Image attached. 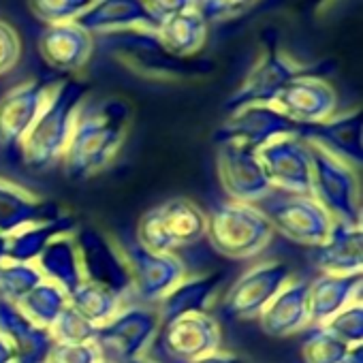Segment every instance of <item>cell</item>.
Instances as JSON below:
<instances>
[{"mask_svg": "<svg viewBox=\"0 0 363 363\" xmlns=\"http://www.w3.org/2000/svg\"><path fill=\"white\" fill-rule=\"evenodd\" d=\"M331 335H335L340 342L352 346V344H363V306L361 301H354L340 310L335 316H331L325 325Z\"/></svg>", "mask_w": 363, "mask_h": 363, "instance_id": "37", "label": "cell"}, {"mask_svg": "<svg viewBox=\"0 0 363 363\" xmlns=\"http://www.w3.org/2000/svg\"><path fill=\"white\" fill-rule=\"evenodd\" d=\"M103 359V350L90 344H54L45 363H99Z\"/></svg>", "mask_w": 363, "mask_h": 363, "instance_id": "39", "label": "cell"}, {"mask_svg": "<svg viewBox=\"0 0 363 363\" xmlns=\"http://www.w3.org/2000/svg\"><path fill=\"white\" fill-rule=\"evenodd\" d=\"M0 335L13 346L18 363H45L56 344L50 329L37 325L7 299H0Z\"/></svg>", "mask_w": 363, "mask_h": 363, "instance_id": "23", "label": "cell"}, {"mask_svg": "<svg viewBox=\"0 0 363 363\" xmlns=\"http://www.w3.org/2000/svg\"><path fill=\"white\" fill-rule=\"evenodd\" d=\"M272 105L297 126H306L331 118L337 107V94L323 77L306 73L291 79Z\"/></svg>", "mask_w": 363, "mask_h": 363, "instance_id": "18", "label": "cell"}, {"mask_svg": "<svg viewBox=\"0 0 363 363\" xmlns=\"http://www.w3.org/2000/svg\"><path fill=\"white\" fill-rule=\"evenodd\" d=\"M122 299L116 297L111 291L92 284L88 280H84L73 295H69V306L79 312L84 318H88L92 325H103L105 320H109L122 306Z\"/></svg>", "mask_w": 363, "mask_h": 363, "instance_id": "31", "label": "cell"}, {"mask_svg": "<svg viewBox=\"0 0 363 363\" xmlns=\"http://www.w3.org/2000/svg\"><path fill=\"white\" fill-rule=\"evenodd\" d=\"M111 54L124 67L152 79H195L214 71L210 60L177 58L167 52L154 30L113 33Z\"/></svg>", "mask_w": 363, "mask_h": 363, "instance_id": "4", "label": "cell"}, {"mask_svg": "<svg viewBox=\"0 0 363 363\" xmlns=\"http://www.w3.org/2000/svg\"><path fill=\"white\" fill-rule=\"evenodd\" d=\"M208 238V216L186 197L150 208L137 225V244L152 252H175Z\"/></svg>", "mask_w": 363, "mask_h": 363, "instance_id": "3", "label": "cell"}, {"mask_svg": "<svg viewBox=\"0 0 363 363\" xmlns=\"http://www.w3.org/2000/svg\"><path fill=\"white\" fill-rule=\"evenodd\" d=\"M0 363H18V354L13 346L3 335H0Z\"/></svg>", "mask_w": 363, "mask_h": 363, "instance_id": "43", "label": "cell"}, {"mask_svg": "<svg viewBox=\"0 0 363 363\" xmlns=\"http://www.w3.org/2000/svg\"><path fill=\"white\" fill-rule=\"evenodd\" d=\"M37 48L41 58L52 69L62 73H77L88 65L94 52V41L92 35H88L75 22H65L45 26Z\"/></svg>", "mask_w": 363, "mask_h": 363, "instance_id": "21", "label": "cell"}, {"mask_svg": "<svg viewBox=\"0 0 363 363\" xmlns=\"http://www.w3.org/2000/svg\"><path fill=\"white\" fill-rule=\"evenodd\" d=\"M255 208L267 218L274 233L308 248L320 246L333 227V218L312 195H295L272 189L261 201L255 203Z\"/></svg>", "mask_w": 363, "mask_h": 363, "instance_id": "6", "label": "cell"}, {"mask_svg": "<svg viewBox=\"0 0 363 363\" xmlns=\"http://www.w3.org/2000/svg\"><path fill=\"white\" fill-rule=\"evenodd\" d=\"M28 3L33 13L41 22L52 26V24L75 22L94 0H28Z\"/></svg>", "mask_w": 363, "mask_h": 363, "instance_id": "36", "label": "cell"}, {"mask_svg": "<svg viewBox=\"0 0 363 363\" xmlns=\"http://www.w3.org/2000/svg\"><path fill=\"white\" fill-rule=\"evenodd\" d=\"M122 363H154V361H150V359H145V357H135V359H126V361H122Z\"/></svg>", "mask_w": 363, "mask_h": 363, "instance_id": "46", "label": "cell"}, {"mask_svg": "<svg viewBox=\"0 0 363 363\" xmlns=\"http://www.w3.org/2000/svg\"><path fill=\"white\" fill-rule=\"evenodd\" d=\"M361 274H323L308 282V320L310 325H325L346 306L361 301Z\"/></svg>", "mask_w": 363, "mask_h": 363, "instance_id": "24", "label": "cell"}, {"mask_svg": "<svg viewBox=\"0 0 363 363\" xmlns=\"http://www.w3.org/2000/svg\"><path fill=\"white\" fill-rule=\"evenodd\" d=\"M73 233H65V235H58L56 240H52L45 246V250L39 255V259L35 261L41 276L48 282L62 289L67 295H73L75 289L84 282L79 250H77Z\"/></svg>", "mask_w": 363, "mask_h": 363, "instance_id": "28", "label": "cell"}, {"mask_svg": "<svg viewBox=\"0 0 363 363\" xmlns=\"http://www.w3.org/2000/svg\"><path fill=\"white\" fill-rule=\"evenodd\" d=\"M306 73H312V71L291 60L282 50L276 48V43H267L265 54L250 69V73L240 84V88L227 99L225 107L231 113L246 105H272L276 94L291 79L306 75Z\"/></svg>", "mask_w": 363, "mask_h": 363, "instance_id": "10", "label": "cell"}, {"mask_svg": "<svg viewBox=\"0 0 363 363\" xmlns=\"http://www.w3.org/2000/svg\"><path fill=\"white\" fill-rule=\"evenodd\" d=\"M297 137L323 147L350 167H359L363 160V116L361 109H352L340 116H331L318 124L299 126Z\"/></svg>", "mask_w": 363, "mask_h": 363, "instance_id": "19", "label": "cell"}, {"mask_svg": "<svg viewBox=\"0 0 363 363\" xmlns=\"http://www.w3.org/2000/svg\"><path fill=\"white\" fill-rule=\"evenodd\" d=\"M135 282V295L143 306L158 303L175 284L186 278V267L173 252H152L133 242L128 248L122 246Z\"/></svg>", "mask_w": 363, "mask_h": 363, "instance_id": "17", "label": "cell"}, {"mask_svg": "<svg viewBox=\"0 0 363 363\" xmlns=\"http://www.w3.org/2000/svg\"><path fill=\"white\" fill-rule=\"evenodd\" d=\"M195 3H197V0H145L147 9L152 11V16L158 22H162L167 18H173L177 13L195 9Z\"/></svg>", "mask_w": 363, "mask_h": 363, "instance_id": "41", "label": "cell"}, {"mask_svg": "<svg viewBox=\"0 0 363 363\" xmlns=\"http://www.w3.org/2000/svg\"><path fill=\"white\" fill-rule=\"evenodd\" d=\"M73 238L79 250L84 280L111 291L120 299L135 295L130 263L120 244L88 225H79Z\"/></svg>", "mask_w": 363, "mask_h": 363, "instance_id": "8", "label": "cell"}, {"mask_svg": "<svg viewBox=\"0 0 363 363\" xmlns=\"http://www.w3.org/2000/svg\"><path fill=\"white\" fill-rule=\"evenodd\" d=\"M77 218L71 214H62L54 220L24 227L11 235H7V261L16 263H35L45 246L58 235L73 233L77 229Z\"/></svg>", "mask_w": 363, "mask_h": 363, "instance_id": "29", "label": "cell"}, {"mask_svg": "<svg viewBox=\"0 0 363 363\" xmlns=\"http://www.w3.org/2000/svg\"><path fill=\"white\" fill-rule=\"evenodd\" d=\"M348 344L340 342L325 327L312 325L301 342V354L306 363H342Z\"/></svg>", "mask_w": 363, "mask_h": 363, "instance_id": "34", "label": "cell"}, {"mask_svg": "<svg viewBox=\"0 0 363 363\" xmlns=\"http://www.w3.org/2000/svg\"><path fill=\"white\" fill-rule=\"evenodd\" d=\"M52 84L43 79H28L13 86L0 99V147L5 152L20 154V143L39 118Z\"/></svg>", "mask_w": 363, "mask_h": 363, "instance_id": "16", "label": "cell"}, {"mask_svg": "<svg viewBox=\"0 0 363 363\" xmlns=\"http://www.w3.org/2000/svg\"><path fill=\"white\" fill-rule=\"evenodd\" d=\"M130 120L133 107L122 99L84 103L60 160L67 177L82 182L103 171L124 145Z\"/></svg>", "mask_w": 363, "mask_h": 363, "instance_id": "1", "label": "cell"}, {"mask_svg": "<svg viewBox=\"0 0 363 363\" xmlns=\"http://www.w3.org/2000/svg\"><path fill=\"white\" fill-rule=\"evenodd\" d=\"M255 0H197L195 9L206 20V24H218L225 20H231L235 16H242L252 7Z\"/></svg>", "mask_w": 363, "mask_h": 363, "instance_id": "38", "label": "cell"}, {"mask_svg": "<svg viewBox=\"0 0 363 363\" xmlns=\"http://www.w3.org/2000/svg\"><path fill=\"white\" fill-rule=\"evenodd\" d=\"M261 167L269 179L272 189L310 195L312 191V158L308 143L297 135H284L257 152Z\"/></svg>", "mask_w": 363, "mask_h": 363, "instance_id": "13", "label": "cell"}, {"mask_svg": "<svg viewBox=\"0 0 363 363\" xmlns=\"http://www.w3.org/2000/svg\"><path fill=\"white\" fill-rule=\"evenodd\" d=\"M22 56V41L20 35L11 24L0 20V77L16 69Z\"/></svg>", "mask_w": 363, "mask_h": 363, "instance_id": "40", "label": "cell"}, {"mask_svg": "<svg viewBox=\"0 0 363 363\" xmlns=\"http://www.w3.org/2000/svg\"><path fill=\"white\" fill-rule=\"evenodd\" d=\"M50 333L58 344H90L96 337V325L67 306L50 327Z\"/></svg>", "mask_w": 363, "mask_h": 363, "instance_id": "35", "label": "cell"}, {"mask_svg": "<svg viewBox=\"0 0 363 363\" xmlns=\"http://www.w3.org/2000/svg\"><path fill=\"white\" fill-rule=\"evenodd\" d=\"M299 126L282 116L274 105H246L229 113V118L214 130V143H240L259 152L269 141L297 135Z\"/></svg>", "mask_w": 363, "mask_h": 363, "instance_id": "12", "label": "cell"}, {"mask_svg": "<svg viewBox=\"0 0 363 363\" xmlns=\"http://www.w3.org/2000/svg\"><path fill=\"white\" fill-rule=\"evenodd\" d=\"M223 280H225V274H220V272L186 276L158 301L156 310L160 316V325L167 320H173L177 316H184V314L208 312Z\"/></svg>", "mask_w": 363, "mask_h": 363, "instance_id": "27", "label": "cell"}, {"mask_svg": "<svg viewBox=\"0 0 363 363\" xmlns=\"http://www.w3.org/2000/svg\"><path fill=\"white\" fill-rule=\"evenodd\" d=\"M208 238L223 257L242 261L259 255L272 242L274 229L252 203L225 201L208 216Z\"/></svg>", "mask_w": 363, "mask_h": 363, "instance_id": "5", "label": "cell"}, {"mask_svg": "<svg viewBox=\"0 0 363 363\" xmlns=\"http://www.w3.org/2000/svg\"><path fill=\"white\" fill-rule=\"evenodd\" d=\"M193 363H244V361H242L240 357H235V354L216 350V352L206 354V357H201V359H197V361H193Z\"/></svg>", "mask_w": 363, "mask_h": 363, "instance_id": "42", "label": "cell"}, {"mask_svg": "<svg viewBox=\"0 0 363 363\" xmlns=\"http://www.w3.org/2000/svg\"><path fill=\"white\" fill-rule=\"evenodd\" d=\"M156 37L164 45V50L171 52L173 56L193 58L206 43L208 24L197 9H191L162 20L156 30Z\"/></svg>", "mask_w": 363, "mask_h": 363, "instance_id": "30", "label": "cell"}, {"mask_svg": "<svg viewBox=\"0 0 363 363\" xmlns=\"http://www.w3.org/2000/svg\"><path fill=\"white\" fill-rule=\"evenodd\" d=\"M218 179L231 201L240 203H257L269 191L272 184L261 167V160L255 150L244 147L240 143H223L218 145L216 156Z\"/></svg>", "mask_w": 363, "mask_h": 363, "instance_id": "15", "label": "cell"}, {"mask_svg": "<svg viewBox=\"0 0 363 363\" xmlns=\"http://www.w3.org/2000/svg\"><path fill=\"white\" fill-rule=\"evenodd\" d=\"M312 263L323 274H361L363 272V229L361 225L335 223L327 240L312 248Z\"/></svg>", "mask_w": 363, "mask_h": 363, "instance_id": "25", "label": "cell"}, {"mask_svg": "<svg viewBox=\"0 0 363 363\" xmlns=\"http://www.w3.org/2000/svg\"><path fill=\"white\" fill-rule=\"evenodd\" d=\"M86 96L88 84L82 79H65L52 88L39 118L20 143V156L26 167L45 171L62 160Z\"/></svg>", "mask_w": 363, "mask_h": 363, "instance_id": "2", "label": "cell"}, {"mask_svg": "<svg viewBox=\"0 0 363 363\" xmlns=\"http://www.w3.org/2000/svg\"><path fill=\"white\" fill-rule=\"evenodd\" d=\"M259 325L272 337H289L310 325L308 282L291 278L259 314Z\"/></svg>", "mask_w": 363, "mask_h": 363, "instance_id": "26", "label": "cell"}, {"mask_svg": "<svg viewBox=\"0 0 363 363\" xmlns=\"http://www.w3.org/2000/svg\"><path fill=\"white\" fill-rule=\"evenodd\" d=\"M88 35H113L124 30H158L160 22L152 16L145 0H94L75 20Z\"/></svg>", "mask_w": 363, "mask_h": 363, "instance_id": "20", "label": "cell"}, {"mask_svg": "<svg viewBox=\"0 0 363 363\" xmlns=\"http://www.w3.org/2000/svg\"><path fill=\"white\" fill-rule=\"evenodd\" d=\"M342 363H363V344H352L348 346Z\"/></svg>", "mask_w": 363, "mask_h": 363, "instance_id": "44", "label": "cell"}, {"mask_svg": "<svg viewBox=\"0 0 363 363\" xmlns=\"http://www.w3.org/2000/svg\"><path fill=\"white\" fill-rule=\"evenodd\" d=\"M69 306V295L58 289L56 284L43 280L39 286H35L20 303L18 308L33 318L37 325L50 329L54 325V320L58 318V314Z\"/></svg>", "mask_w": 363, "mask_h": 363, "instance_id": "32", "label": "cell"}, {"mask_svg": "<svg viewBox=\"0 0 363 363\" xmlns=\"http://www.w3.org/2000/svg\"><path fill=\"white\" fill-rule=\"evenodd\" d=\"M158 344L162 352L182 363H193L206 354L220 350L223 333L218 320L210 312L184 314L160 325Z\"/></svg>", "mask_w": 363, "mask_h": 363, "instance_id": "14", "label": "cell"}, {"mask_svg": "<svg viewBox=\"0 0 363 363\" xmlns=\"http://www.w3.org/2000/svg\"><path fill=\"white\" fill-rule=\"evenodd\" d=\"M7 261V235H0V265Z\"/></svg>", "mask_w": 363, "mask_h": 363, "instance_id": "45", "label": "cell"}, {"mask_svg": "<svg viewBox=\"0 0 363 363\" xmlns=\"http://www.w3.org/2000/svg\"><path fill=\"white\" fill-rule=\"evenodd\" d=\"M293 278V269L282 261H267L244 272L227 291L223 308L227 316L238 320H252L265 310L276 293Z\"/></svg>", "mask_w": 363, "mask_h": 363, "instance_id": "11", "label": "cell"}, {"mask_svg": "<svg viewBox=\"0 0 363 363\" xmlns=\"http://www.w3.org/2000/svg\"><path fill=\"white\" fill-rule=\"evenodd\" d=\"M99 363H113V361H107V359H101Z\"/></svg>", "mask_w": 363, "mask_h": 363, "instance_id": "47", "label": "cell"}, {"mask_svg": "<svg viewBox=\"0 0 363 363\" xmlns=\"http://www.w3.org/2000/svg\"><path fill=\"white\" fill-rule=\"evenodd\" d=\"M58 203L45 201L35 193L0 177V235H11L24 227L62 216Z\"/></svg>", "mask_w": 363, "mask_h": 363, "instance_id": "22", "label": "cell"}, {"mask_svg": "<svg viewBox=\"0 0 363 363\" xmlns=\"http://www.w3.org/2000/svg\"><path fill=\"white\" fill-rule=\"evenodd\" d=\"M308 150L312 158L310 195L335 223L361 225V184L357 169L314 143H308Z\"/></svg>", "mask_w": 363, "mask_h": 363, "instance_id": "7", "label": "cell"}, {"mask_svg": "<svg viewBox=\"0 0 363 363\" xmlns=\"http://www.w3.org/2000/svg\"><path fill=\"white\" fill-rule=\"evenodd\" d=\"M160 331L158 310L152 306H124L96 327L94 344L116 352L122 361L143 357Z\"/></svg>", "mask_w": 363, "mask_h": 363, "instance_id": "9", "label": "cell"}, {"mask_svg": "<svg viewBox=\"0 0 363 363\" xmlns=\"http://www.w3.org/2000/svg\"><path fill=\"white\" fill-rule=\"evenodd\" d=\"M43 280L45 278L35 263L5 261L0 265V299H7L18 306Z\"/></svg>", "mask_w": 363, "mask_h": 363, "instance_id": "33", "label": "cell"}]
</instances>
